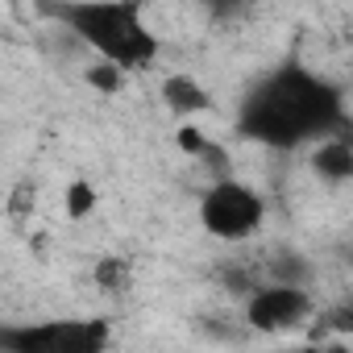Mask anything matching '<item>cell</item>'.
<instances>
[{"label": "cell", "mask_w": 353, "mask_h": 353, "mask_svg": "<svg viewBox=\"0 0 353 353\" xmlns=\"http://www.w3.org/2000/svg\"><path fill=\"white\" fill-rule=\"evenodd\" d=\"M174 141H179V150H188V154H212V145L200 137V129H196V125H183L179 133H174Z\"/></svg>", "instance_id": "obj_13"}, {"label": "cell", "mask_w": 353, "mask_h": 353, "mask_svg": "<svg viewBox=\"0 0 353 353\" xmlns=\"http://www.w3.org/2000/svg\"><path fill=\"white\" fill-rule=\"evenodd\" d=\"M312 170L324 183H349L353 179V145L341 133H328L320 141H312Z\"/></svg>", "instance_id": "obj_7"}, {"label": "cell", "mask_w": 353, "mask_h": 353, "mask_svg": "<svg viewBox=\"0 0 353 353\" xmlns=\"http://www.w3.org/2000/svg\"><path fill=\"white\" fill-rule=\"evenodd\" d=\"M262 221H266V200L258 188H250L241 179L221 174L200 196V225L216 241H245L262 229Z\"/></svg>", "instance_id": "obj_3"}, {"label": "cell", "mask_w": 353, "mask_h": 353, "mask_svg": "<svg viewBox=\"0 0 353 353\" xmlns=\"http://www.w3.org/2000/svg\"><path fill=\"white\" fill-rule=\"evenodd\" d=\"M92 279H96L104 291H129V262H125L121 254H108V258L96 262Z\"/></svg>", "instance_id": "obj_9"}, {"label": "cell", "mask_w": 353, "mask_h": 353, "mask_svg": "<svg viewBox=\"0 0 353 353\" xmlns=\"http://www.w3.org/2000/svg\"><path fill=\"white\" fill-rule=\"evenodd\" d=\"M162 104H166V112L170 117H179V121H192V117H200V112H208L212 108V96H208V88L196 79V75H166L162 79Z\"/></svg>", "instance_id": "obj_6"}, {"label": "cell", "mask_w": 353, "mask_h": 353, "mask_svg": "<svg viewBox=\"0 0 353 353\" xmlns=\"http://www.w3.org/2000/svg\"><path fill=\"white\" fill-rule=\"evenodd\" d=\"M59 26H67L96 59L117 63L121 71H145L162 42L145 26V0H46Z\"/></svg>", "instance_id": "obj_2"}, {"label": "cell", "mask_w": 353, "mask_h": 353, "mask_svg": "<svg viewBox=\"0 0 353 353\" xmlns=\"http://www.w3.org/2000/svg\"><path fill=\"white\" fill-rule=\"evenodd\" d=\"M112 341L108 320H42L0 328L5 353H100Z\"/></svg>", "instance_id": "obj_4"}, {"label": "cell", "mask_w": 353, "mask_h": 353, "mask_svg": "<svg viewBox=\"0 0 353 353\" xmlns=\"http://www.w3.org/2000/svg\"><path fill=\"white\" fill-rule=\"evenodd\" d=\"M341 129L345 92L299 59H287L254 79L237 108V133L270 150H299Z\"/></svg>", "instance_id": "obj_1"}, {"label": "cell", "mask_w": 353, "mask_h": 353, "mask_svg": "<svg viewBox=\"0 0 353 353\" xmlns=\"http://www.w3.org/2000/svg\"><path fill=\"white\" fill-rule=\"evenodd\" d=\"M96 204H100V192H96L92 179H71V183H67V192H63V208H67L71 221H88V216L96 212Z\"/></svg>", "instance_id": "obj_8"}, {"label": "cell", "mask_w": 353, "mask_h": 353, "mask_svg": "<svg viewBox=\"0 0 353 353\" xmlns=\"http://www.w3.org/2000/svg\"><path fill=\"white\" fill-rule=\"evenodd\" d=\"M34 204H38V188H34V183H17V188L9 192V216H13V221H26V216L34 212Z\"/></svg>", "instance_id": "obj_12"}, {"label": "cell", "mask_w": 353, "mask_h": 353, "mask_svg": "<svg viewBox=\"0 0 353 353\" xmlns=\"http://www.w3.org/2000/svg\"><path fill=\"white\" fill-rule=\"evenodd\" d=\"M312 307L316 303H312V291L307 287H299V283H270V287L250 291L245 320L258 332H291V328L307 324Z\"/></svg>", "instance_id": "obj_5"}, {"label": "cell", "mask_w": 353, "mask_h": 353, "mask_svg": "<svg viewBox=\"0 0 353 353\" xmlns=\"http://www.w3.org/2000/svg\"><path fill=\"white\" fill-rule=\"evenodd\" d=\"M307 279H312V266H307L299 254L274 258V283H299V287H307Z\"/></svg>", "instance_id": "obj_11"}, {"label": "cell", "mask_w": 353, "mask_h": 353, "mask_svg": "<svg viewBox=\"0 0 353 353\" xmlns=\"http://www.w3.org/2000/svg\"><path fill=\"white\" fill-rule=\"evenodd\" d=\"M125 75H129V71H121V67L108 63V59H96V63L88 67V83H92L96 92H104V96H117V92L125 88Z\"/></svg>", "instance_id": "obj_10"}]
</instances>
